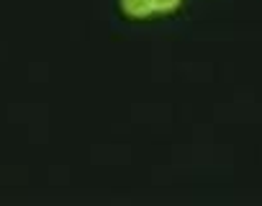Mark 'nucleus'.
<instances>
[{
    "label": "nucleus",
    "instance_id": "nucleus-1",
    "mask_svg": "<svg viewBox=\"0 0 262 206\" xmlns=\"http://www.w3.org/2000/svg\"><path fill=\"white\" fill-rule=\"evenodd\" d=\"M121 8L126 16H147L152 13V0H121Z\"/></svg>",
    "mask_w": 262,
    "mask_h": 206
},
{
    "label": "nucleus",
    "instance_id": "nucleus-2",
    "mask_svg": "<svg viewBox=\"0 0 262 206\" xmlns=\"http://www.w3.org/2000/svg\"><path fill=\"white\" fill-rule=\"evenodd\" d=\"M180 0H152V11H175Z\"/></svg>",
    "mask_w": 262,
    "mask_h": 206
}]
</instances>
